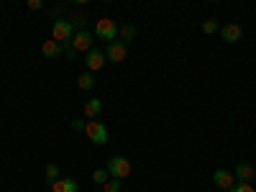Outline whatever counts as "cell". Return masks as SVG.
Segmentation results:
<instances>
[{"label": "cell", "mask_w": 256, "mask_h": 192, "mask_svg": "<svg viewBox=\"0 0 256 192\" xmlns=\"http://www.w3.org/2000/svg\"><path fill=\"white\" fill-rule=\"evenodd\" d=\"M84 134H88V138L95 146L108 144V126H105L102 120H98V118H90L88 123H84Z\"/></svg>", "instance_id": "6da1fadb"}, {"label": "cell", "mask_w": 256, "mask_h": 192, "mask_svg": "<svg viewBox=\"0 0 256 192\" xmlns=\"http://www.w3.org/2000/svg\"><path fill=\"white\" fill-rule=\"evenodd\" d=\"M95 38L105 41V44H110V41L118 38V24L113 18H98V24H95Z\"/></svg>", "instance_id": "7a4b0ae2"}, {"label": "cell", "mask_w": 256, "mask_h": 192, "mask_svg": "<svg viewBox=\"0 0 256 192\" xmlns=\"http://www.w3.org/2000/svg\"><path fill=\"white\" fill-rule=\"evenodd\" d=\"M72 36H74V28H72L70 20L67 18H56L54 26H52V38L59 41V44H70Z\"/></svg>", "instance_id": "3957f363"}, {"label": "cell", "mask_w": 256, "mask_h": 192, "mask_svg": "<svg viewBox=\"0 0 256 192\" xmlns=\"http://www.w3.org/2000/svg\"><path fill=\"white\" fill-rule=\"evenodd\" d=\"M92 41H95V34H90L88 28H82V31H74V36H72V49L77 52V54H88L90 49H92Z\"/></svg>", "instance_id": "277c9868"}, {"label": "cell", "mask_w": 256, "mask_h": 192, "mask_svg": "<svg viewBox=\"0 0 256 192\" xmlns=\"http://www.w3.org/2000/svg\"><path fill=\"white\" fill-rule=\"evenodd\" d=\"M108 172H110L113 180H126L128 174H131V162H128L126 156H120V154H116L108 162Z\"/></svg>", "instance_id": "5b68a950"}, {"label": "cell", "mask_w": 256, "mask_h": 192, "mask_svg": "<svg viewBox=\"0 0 256 192\" xmlns=\"http://www.w3.org/2000/svg\"><path fill=\"white\" fill-rule=\"evenodd\" d=\"M105 56H108V62H113V64L126 62V56H128V44H123L120 38L110 41V44H108V52H105Z\"/></svg>", "instance_id": "8992f818"}, {"label": "cell", "mask_w": 256, "mask_h": 192, "mask_svg": "<svg viewBox=\"0 0 256 192\" xmlns=\"http://www.w3.org/2000/svg\"><path fill=\"white\" fill-rule=\"evenodd\" d=\"M105 62H108V56H105V52L102 49H90L88 54H84V64H88V72H98V70H102L105 67Z\"/></svg>", "instance_id": "52a82bcc"}, {"label": "cell", "mask_w": 256, "mask_h": 192, "mask_svg": "<svg viewBox=\"0 0 256 192\" xmlns=\"http://www.w3.org/2000/svg\"><path fill=\"white\" fill-rule=\"evenodd\" d=\"M64 46L67 44H59V41H54V38H46L44 44H41V54H44L46 59H59V56H64Z\"/></svg>", "instance_id": "ba28073f"}, {"label": "cell", "mask_w": 256, "mask_h": 192, "mask_svg": "<svg viewBox=\"0 0 256 192\" xmlns=\"http://www.w3.org/2000/svg\"><path fill=\"white\" fill-rule=\"evenodd\" d=\"M241 36H244V28L238 24H228V26L220 28V38L226 41V44H238Z\"/></svg>", "instance_id": "9c48e42d"}, {"label": "cell", "mask_w": 256, "mask_h": 192, "mask_svg": "<svg viewBox=\"0 0 256 192\" xmlns=\"http://www.w3.org/2000/svg\"><path fill=\"white\" fill-rule=\"evenodd\" d=\"M212 182H216L220 190H233V184H236V174L226 172V169H218V172L212 174Z\"/></svg>", "instance_id": "30bf717a"}, {"label": "cell", "mask_w": 256, "mask_h": 192, "mask_svg": "<svg viewBox=\"0 0 256 192\" xmlns=\"http://www.w3.org/2000/svg\"><path fill=\"white\" fill-rule=\"evenodd\" d=\"M52 192H80V184L74 180H54Z\"/></svg>", "instance_id": "8fae6325"}, {"label": "cell", "mask_w": 256, "mask_h": 192, "mask_svg": "<svg viewBox=\"0 0 256 192\" xmlns=\"http://www.w3.org/2000/svg\"><path fill=\"white\" fill-rule=\"evenodd\" d=\"M82 113H84V118H98L102 113V102L98 98L88 100V102H84V108H82Z\"/></svg>", "instance_id": "7c38bea8"}, {"label": "cell", "mask_w": 256, "mask_h": 192, "mask_svg": "<svg viewBox=\"0 0 256 192\" xmlns=\"http://www.w3.org/2000/svg\"><path fill=\"white\" fill-rule=\"evenodd\" d=\"M256 174V169L251 166V164H246V162H241L238 166H236V180H241V182H246V180H251Z\"/></svg>", "instance_id": "4fadbf2b"}, {"label": "cell", "mask_w": 256, "mask_h": 192, "mask_svg": "<svg viewBox=\"0 0 256 192\" xmlns=\"http://www.w3.org/2000/svg\"><path fill=\"white\" fill-rule=\"evenodd\" d=\"M134 36H136V28H134L131 24H123V26H118V38L123 41V44H131Z\"/></svg>", "instance_id": "5bb4252c"}, {"label": "cell", "mask_w": 256, "mask_h": 192, "mask_svg": "<svg viewBox=\"0 0 256 192\" xmlns=\"http://www.w3.org/2000/svg\"><path fill=\"white\" fill-rule=\"evenodd\" d=\"M77 84H80V90H92V88H95V77H92V72L84 70V72L77 77Z\"/></svg>", "instance_id": "9a60e30c"}, {"label": "cell", "mask_w": 256, "mask_h": 192, "mask_svg": "<svg viewBox=\"0 0 256 192\" xmlns=\"http://www.w3.org/2000/svg\"><path fill=\"white\" fill-rule=\"evenodd\" d=\"M67 20L72 24V28H74V31H82L84 26H88V16L80 13V10H77V13H72V18H67Z\"/></svg>", "instance_id": "2e32d148"}, {"label": "cell", "mask_w": 256, "mask_h": 192, "mask_svg": "<svg viewBox=\"0 0 256 192\" xmlns=\"http://www.w3.org/2000/svg\"><path fill=\"white\" fill-rule=\"evenodd\" d=\"M108 177H110V172H108V169H95V172H92V182L95 184H105V182H108Z\"/></svg>", "instance_id": "e0dca14e"}, {"label": "cell", "mask_w": 256, "mask_h": 192, "mask_svg": "<svg viewBox=\"0 0 256 192\" xmlns=\"http://www.w3.org/2000/svg\"><path fill=\"white\" fill-rule=\"evenodd\" d=\"M202 31H205V34H218V31H220V26H218V20H212V18H208L205 24H202Z\"/></svg>", "instance_id": "ac0fdd59"}, {"label": "cell", "mask_w": 256, "mask_h": 192, "mask_svg": "<svg viewBox=\"0 0 256 192\" xmlns=\"http://www.w3.org/2000/svg\"><path fill=\"white\" fill-rule=\"evenodd\" d=\"M44 174H46V180H59V166L56 164H46V169H44Z\"/></svg>", "instance_id": "d6986e66"}, {"label": "cell", "mask_w": 256, "mask_h": 192, "mask_svg": "<svg viewBox=\"0 0 256 192\" xmlns=\"http://www.w3.org/2000/svg\"><path fill=\"white\" fill-rule=\"evenodd\" d=\"M102 192H120V180H108L102 184Z\"/></svg>", "instance_id": "ffe728a7"}, {"label": "cell", "mask_w": 256, "mask_h": 192, "mask_svg": "<svg viewBox=\"0 0 256 192\" xmlns=\"http://www.w3.org/2000/svg\"><path fill=\"white\" fill-rule=\"evenodd\" d=\"M230 192H254V187H251L248 182H236Z\"/></svg>", "instance_id": "44dd1931"}, {"label": "cell", "mask_w": 256, "mask_h": 192, "mask_svg": "<svg viewBox=\"0 0 256 192\" xmlns=\"http://www.w3.org/2000/svg\"><path fill=\"white\" fill-rule=\"evenodd\" d=\"M26 8L36 13V10H41V8H44V0H26Z\"/></svg>", "instance_id": "7402d4cb"}, {"label": "cell", "mask_w": 256, "mask_h": 192, "mask_svg": "<svg viewBox=\"0 0 256 192\" xmlns=\"http://www.w3.org/2000/svg\"><path fill=\"white\" fill-rule=\"evenodd\" d=\"M72 128H74V131H84V120H72Z\"/></svg>", "instance_id": "603a6c76"}, {"label": "cell", "mask_w": 256, "mask_h": 192, "mask_svg": "<svg viewBox=\"0 0 256 192\" xmlns=\"http://www.w3.org/2000/svg\"><path fill=\"white\" fill-rule=\"evenodd\" d=\"M72 3H74V6H88L90 0H72Z\"/></svg>", "instance_id": "cb8c5ba5"}, {"label": "cell", "mask_w": 256, "mask_h": 192, "mask_svg": "<svg viewBox=\"0 0 256 192\" xmlns=\"http://www.w3.org/2000/svg\"><path fill=\"white\" fill-rule=\"evenodd\" d=\"M102 3H113V0H102Z\"/></svg>", "instance_id": "d4e9b609"}, {"label": "cell", "mask_w": 256, "mask_h": 192, "mask_svg": "<svg viewBox=\"0 0 256 192\" xmlns=\"http://www.w3.org/2000/svg\"><path fill=\"white\" fill-rule=\"evenodd\" d=\"M210 3H218V0H210Z\"/></svg>", "instance_id": "484cf974"}]
</instances>
